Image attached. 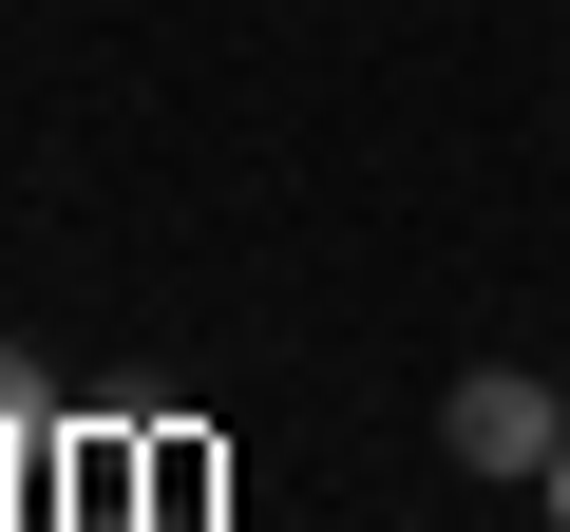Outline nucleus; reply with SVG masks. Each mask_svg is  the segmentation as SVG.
I'll list each match as a JSON object with an SVG mask.
<instances>
[{
  "label": "nucleus",
  "instance_id": "nucleus-2",
  "mask_svg": "<svg viewBox=\"0 0 570 532\" xmlns=\"http://www.w3.org/2000/svg\"><path fill=\"white\" fill-rule=\"evenodd\" d=\"M39 494V381H20V343H0V513Z\"/></svg>",
  "mask_w": 570,
  "mask_h": 532
},
{
  "label": "nucleus",
  "instance_id": "nucleus-1",
  "mask_svg": "<svg viewBox=\"0 0 570 532\" xmlns=\"http://www.w3.org/2000/svg\"><path fill=\"white\" fill-rule=\"evenodd\" d=\"M456 456H475V475H532V494H551V456H570L551 381H456Z\"/></svg>",
  "mask_w": 570,
  "mask_h": 532
},
{
  "label": "nucleus",
  "instance_id": "nucleus-4",
  "mask_svg": "<svg viewBox=\"0 0 570 532\" xmlns=\"http://www.w3.org/2000/svg\"><path fill=\"white\" fill-rule=\"evenodd\" d=\"M0 532H20V513H0Z\"/></svg>",
  "mask_w": 570,
  "mask_h": 532
},
{
  "label": "nucleus",
  "instance_id": "nucleus-3",
  "mask_svg": "<svg viewBox=\"0 0 570 532\" xmlns=\"http://www.w3.org/2000/svg\"><path fill=\"white\" fill-rule=\"evenodd\" d=\"M551 532H570V456H551Z\"/></svg>",
  "mask_w": 570,
  "mask_h": 532
}]
</instances>
